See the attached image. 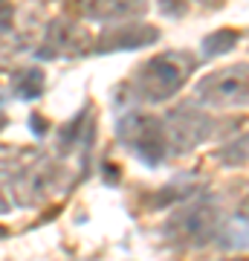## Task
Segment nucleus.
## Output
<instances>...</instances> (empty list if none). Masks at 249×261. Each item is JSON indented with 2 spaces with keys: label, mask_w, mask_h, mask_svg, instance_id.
Listing matches in <instances>:
<instances>
[{
  "label": "nucleus",
  "mask_w": 249,
  "mask_h": 261,
  "mask_svg": "<svg viewBox=\"0 0 249 261\" xmlns=\"http://www.w3.org/2000/svg\"><path fill=\"white\" fill-rule=\"evenodd\" d=\"M194 99L206 108H249V64H229L212 70L194 84Z\"/></svg>",
  "instance_id": "obj_3"
},
{
  "label": "nucleus",
  "mask_w": 249,
  "mask_h": 261,
  "mask_svg": "<svg viewBox=\"0 0 249 261\" xmlns=\"http://www.w3.org/2000/svg\"><path fill=\"white\" fill-rule=\"evenodd\" d=\"M220 160L226 166H243V163H249V134L240 137V140H235V142H229L220 151Z\"/></svg>",
  "instance_id": "obj_11"
},
{
  "label": "nucleus",
  "mask_w": 249,
  "mask_h": 261,
  "mask_svg": "<svg viewBox=\"0 0 249 261\" xmlns=\"http://www.w3.org/2000/svg\"><path fill=\"white\" fill-rule=\"evenodd\" d=\"M145 0H81L84 18L99 23H130V18L145 15Z\"/></svg>",
  "instance_id": "obj_6"
},
{
  "label": "nucleus",
  "mask_w": 249,
  "mask_h": 261,
  "mask_svg": "<svg viewBox=\"0 0 249 261\" xmlns=\"http://www.w3.org/2000/svg\"><path fill=\"white\" fill-rule=\"evenodd\" d=\"M159 38V32L154 27H145V23H119V29H113L107 35H102L96 44V53H113V49H136V47H145V44H154Z\"/></svg>",
  "instance_id": "obj_7"
},
{
  "label": "nucleus",
  "mask_w": 249,
  "mask_h": 261,
  "mask_svg": "<svg viewBox=\"0 0 249 261\" xmlns=\"http://www.w3.org/2000/svg\"><path fill=\"white\" fill-rule=\"evenodd\" d=\"M9 18H12V9H9V3L6 0H0V35L9 29Z\"/></svg>",
  "instance_id": "obj_12"
},
{
  "label": "nucleus",
  "mask_w": 249,
  "mask_h": 261,
  "mask_svg": "<svg viewBox=\"0 0 249 261\" xmlns=\"http://www.w3.org/2000/svg\"><path fill=\"white\" fill-rule=\"evenodd\" d=\"M3 125H6V119H3V113H0V128H3Z\"/></svg>",
  "instance_id": "obj_14"
},
{
  "label": "nucleus",
  "mask_w": 249,
  "mask_h": 261,
  "mask_svg": "<svg viewBox=\"0 0 249 261\" xmlns=\"http://www.w3.org/2000/svg\"><path fill=\"white\" fill-rule=\"evenodd\" d=\"M116 134L122 145L130 148L139 160H145L148 166H159L171 151L165 122L151 113H125L116 125Z\"/></svg>",
  "instance_id": "obj_2"
},
{
  "label": "nucleus",
  "mask_w": 249,
  "mask_h": 261,
  "mask_svg": "<svg viewBox=\"0 0 249 261\" xmlns=\"http://www.w3.org/2000/svg\"><path fill=\"white\" fill-rule=\"evenodd\" d=\"M165 130H168V142L177 154L197 148L200 142H206L214 134V119L209 113L197 111L194 105H180L168 113L165 119Z\"/></svg>",
  "instance_id": "obj_4"
},
{
  "label": "nucleus",
  "mask_w": 249,
  "mask_h": 261,
  "mask_svg": "<svg viewBox=\"0 0 249 261\" xmlns=\"http://www.w3.org/2000/svg\"><path fill=\"white\" fill-rule=\"evenodd\" d=\"M217 241L226 250H243V247H249V221L246 218H235L229 224H223L220 232H217Z\"/></svg>",
  "instance_id": "obj_8"
},
{
  "label": "nucleus",
  "mask_w": 249,
  "mask_h": 261,
  "mask_svg": "<svg viewBox=\"0 0 249 261\" xmlns=\"http://www.w3.org/2000/svg\"><path fill=\"white\" fill-rule=\"evenodd\" d=\"M44 90V70H38V67H26V70H20L15 75V93L20 99H38Z\"/></svg>",
  "instance_id": "obj_9"
},
{
  "label": "nucleus",
  "mask_w": 249,
  "mask_h": 261,
  "mask_svg": "<svg viewBox=\"0 0 249 261\" xmlns=\"http://www.w3.org/2000/svg\"><path fill=\"white\" fill-rule=\"evenodd\" d=\"M194 56L188 53H162V56H154L151 61L139 67L133 79H130L128 90L136 102H148V105H159L171 99V96L188 82V75L194 73Z\"/></svg>",
  "instance_id": "obj_1"
},
{
  "label": "nucleus",
  "mask_w": 249,
  "mask_h": 261,
  "mask_svg": "<svg viewBox=\"0 0 249 261\" xmlns=\"http://www.w3.org/2000/svg\"><path fill=\"white\" fill-rule=\"evenodd\" d=\"M0 212H6V200L3 197H0Z\"/></svg>",
  "instance_id": "obj_13"
},
{
  "label": "nucleus",
  "mask_w": 249,
  "mask_h": 261,
  "mask_svg": "<svg viewBox=\"0 0 249 261\" xmlns=\"http://www.w3.org/2000/svg\"><path fill=\"white\" fill-rule=\"evenodd\" d=\"M217 232H220L217 209H214L209 200L185 203V209H180V212L171 218V224H168V235L180 238L183 244H203Z\"/></svg>",
  "instance_id": "obj_5"
},
{
  "label": "nucleus",
  "mask_w": 249,
  "mask_h": 261,
  "mask_svg": "<svg viewBox=\"0 0 249 261\" xmlns=\"http://www.w3.org/2000/svg\"><path fill=\"white\" fill-rule=\"evenodd\" d=\"M238 32L235 29H217V32H212V35L203 41V56L206 58H217L223 56V53H229V49H235V44H238Z\"/></svg>",
  "instance_id": "obj_10"
}]
</instances>
